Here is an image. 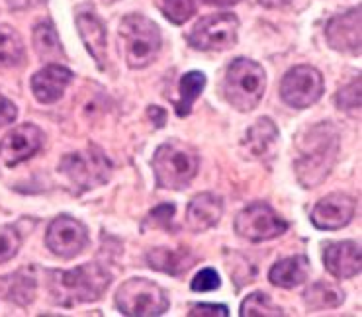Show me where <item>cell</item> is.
I'll return each instance as SVG.
<instances>
[{
    "label": "cell",
    "mask_w": 362,
    "mask_h": 317,
    "mask_svg": "<svg viewBox=\"0 0 362 317\" xmlns=\"http://www.w3.org/2000/svg\"><path fill=\"white\" fill-rule=\"evenodd\" d=\"M339 155V132L335 125L321 122L303 129L298 137L296 176L303 188L321 184L331 173Z\"/></svg>",
    "instance_id": "obj_1"
},
{
    "label": "cell",
    "mask_w": 362,
    "mask_h": 317,
    "mask_svg": "<svg viewBox=\"0 0 362 317\" xmlns=\"http://www.w3.org/2000/svg\"><path fill=\"white\" fill-rule=\"evenodd\" d=\"M112 276L106 268L86 263L73 270H51L47 290L51 300L63 308H75L78 304L100 300L108 290Z\"/></svg>",
    "instance_id": "obj_2"
},
{
    "label": "cell",
    "mask_w": 362,
    "mask_h": 317,
    "mask_svg": "<svg viewBox=\"0 0 362 317\" xmlns=\"http://www.w3.org/2000/svg\"><path fill=\"white\" fill-rule=\"evenodd\" d=\"M200 157L194 147L178 139L163 143L153 157L155 183L165 190H182L198 175Z\"/></svg>",
    "instance_id": "obj_3"
},
{
    "label": "cell",
    "mask_w": 362,
    "mask_h": 317,
    "mask_svg": "<svg viewBox=\"0 0 362 317\" xmlns=\"http://www.w3.org/2000/svg\"><path fill=\"white\" fill-rule=\"evenodd\" d=\"M118 42L127 67L145 69L159 55L163 38L153 20L141 14H129L119 24Z\"/></svg>",
    "instance_id": "obj_4"
},
{
    "label": "cell",
    "mask_w": 362,
    "mask_h": 317,
    "mask_svg": "<svg viewBox=\"0 0 362 317\" xmlns=\"http://www.w3.org/2000/svg\"><path fill=\"white\" fill-rule=\"evenodd\" d=\"M267 88L264 69L251 59H235L226 71L223 96L239 112H251L259 106Z\"/></svg>",
    "instance_id": "obj_5"
},
{
    "label": "cell",
    "mask_w": 362,
    "mask_h": 317,
    "mask_svg": "<svg viewBox=\"0 0 362 317\" xmlns=\"http://www.w3.org/2000/svg\"><path fill=\"white\" fill-rule=\"evenodd\" d=\"M119 313L127 317L163 316L170 306L169 294L147 278H129L116 292Z\"/></svg>",
    "instance_id": "obj_6"
},
{
    "label": "cell",
    "mask_w": 362,
    "mask_h": 317,
    "mask_svg": "<svg viewBox=\"0 0 362 317\" xmlns=\"http://www.w3.org/2000/svg\"><path fill=\"white\" fill-rule=\"evenodd\" d=\"M59 173L75 186V192H86L108 183L112 175V163L102 151L85 149L76 153H67L59 161Z\"/></svg>",
    "instance_id": "obj_7"
},
{
    "label": "cell",
    "mask_w": 362,
    "mask_h": 317,
    "mask_svg": "<svg viewBox=\"0 0 362 317\" xmlns=\"http://www.w3.org/2000/svg\"><path fill=\"white\" fill-rule=\"evenodd\" d=\"M235 234L247 241L262 243L276 239L288 231V221L264 202H253L235 217Z\"/></svg>",
    "instance_id": "obj_8"
},
{
    "label": "cell",
    "mask_w": 362,
    "mask_h": 317,
    "mask_svg": "<svg viewBox=\"0 0 362 317\" xmlns=\"http://www.w3.org/2000/svg\"><path fill=\"white\" fill-rule=\"evenodd\" d=\"M239 20L235 14L219 12L202 18L188 34V43L200 51H223L235 45Z\"/></svg>",
    "instance_id": "obj_9"
},
{
    "label": "cell",
    "mask_w": 362,
    "mask_h": 317,
    "mask_svg": "<svg viewBox=\"0 0 362 317\" xmlns=\"http://www.w3.org/2000/svg\"><path fill=\"white\" fill-rule=\"evenodd\" d=\"M280 96L292 108H310L323 96V76L312 65L292 67L280 83Z\"/></svg>",
    "instance_id": "obj_10"
},
{
    "label": "cell",
    "mask_w": 362,
    "mask_h": 317,
    "mask_svg": "<svg viewBox=\"0 0 362 317\" xmlns=\"http://www.w3.org/2000/svg\"><path fill=\"white\" fill-rule=\"evenodd\" d=\"M88 243L86 227L71 216H57L47 227L45 245L59 259H75Z\"/></svg>",
    "instance_id": "obj_11"
},
{
    "label": "cell",
    "mask_w": 362,
    "mask_h": 317,
    "mask_svg": "<svg viewBox=\"0 0 362 317\" xmlns=\"http://www.w3.org/2000/svg\"><path fill=\"white\" fill-rule=\"evenodd\" d=\"M45 134L34 124H22L10 129L0 142V158L6 167H16L32 158L43 147Z\"/></svg>",
    "instance_id": "obj_12"
},
{
    "label": "cell",
    "mask_w": 362,
    "mask_h": 317,
    "mask_svg": "<svg viewBox=\"0 0 362 317\" xmlns=\"http://www.w3.org/2000/svg\"><path fill=\"white\" fill-rule=\"evenodd\" d=\"M354 212H356V200L353 196L343 192H333L321 198L313 206L310 219L312 224L321 231H335L343 229L353 221Z\"/></svg>",
    "instance_id": "obj_13"
},
{
    "label": "cell",
    "mask_w": 362,
    "mask_h": 317,
    "mask_svg": "<svg viewBox=\"0 0 362 317\" xmlns=\"http://www.w3.org/2000/svg\"><path fill=\"white\" fill-rule=\"evenodd\" d=\"M325 38L333 50L341 53H361V6L331 18L325 28Z\"/></svg>",
    "instance_id": "obj_14"
},
{
    "label": "cell",
    "mask_w": 362,
    "mask_h": 317,
    "mask_svg": "<svg viewBox=\"0 0 362 317\" xmlns=\"http://www.w3.org/2000/svg\"><path fill=\"white\" fill-rule=\"evenodd\" d=\"M323 265L329 275L349 280L361 275V245L354 241L329 243L323 249Z\"/></svg>",
    "instance_id": "obj_15"
},
{
    "label": "cell",
    "mask_w": 362,
    "mask_h": 317,
    "mask_svg": "<svg viewBox=\"0 0 362 317\" xmlns=\"http://www.w3.org/2000/svg\"><path fill=\"white\" fill-rule=\"evenodd\" d=\"M73 83V73L59 63H49L32 76V92L35 100L42 104H53L61 100L69 84Z\"/></svg>",
    "instance_id": "obj_16"
},
{
    "label": "cell",
    "mask_w": 362,
    "mask_h": 317,
    "mask_svg": "<svg viewBox=\"0 0 362 317\" xmlns=\"http://www.w3.org/2000/svg\"><path fill=\"white\" fill-rule=\"evenodd\" d=\"M223 202L211 192H202L194 196L186 208V226L194 234H204L221 219Z\"/></svg>",
    "instance_id": "obj_17"
},
{
    "label": "cell",
    "mask_w": 362,
    "mask_h": 317,
    "mask_svg": "<svg viewBox=\"0 0 362 317\" xmlns=\"http://www.w3.org/2000/svg\"><path fill=\"white\" fill-rule=\"evenodd\" d=\"M278 143V127L270 117H259L245 134L243 149L247 157L267 158Z\"/></svg>",
    "instance_id": "obj_18"
},
{
    "label": "cell",
    "mask_w": 362,
    "mask_h": 317,
    "mask_svg": "<svg viewBox=\"0 0 362 317\" xmlns=\"http://www.w3.org/2000/svg\"><path fill=\"white\" fill-rule=\"evenodd\" d=\"M76 30H78L83 43L86 45V51L90 53V57L96 61L98 67L104 69L108 43H106V30H104L100 20L94 14H78L76 16Z\"/></svg>",
    "instance_id": "obj_19"
},
{
    "label": "cell",
    "mask_w": 362,
    "mask_h": 317,
    "mask_svg": "<svg viewBox=\"0 0 362 317\" xmlns=\"http://www.w3.org/2000/svg\"><path fill=\"white\" fill-rule=\"evenodd\" d=\"M308 276H310V260H308V257L305 255H294V257L278 260L276 265L270 268L269 280L276 288L292 290L296 286L305 282Z\"/></svg>",
    "instance_id": "obj_20"
},
{
    "label": "cell",
    "mask_w": 362,
    "mask_h": 317,
    "mask_svg": "<svg viewBox=\"0 0 362 317\" xmlns=\"http://www.w3.org/2000/svg\"><path fill=\"white\" fill-rule=\"evenodd\" d=\"M147 263L153 270H159L165 275L180 276L186 270L194 267V255L190 249L180 247V249H167V247H157L147 253Z\"/></svg>",
    "instance_id": "obj_21"
},
{
    "label": "cell",
    "mask_w": 362,
    "mask_h": 317,
    "mask_svg": "<svg viewBox=\"0 0 362 317\" xmlns=\"http://www.w3.org/2000/svg\"><path fill=\"white\" fill-rule=\"evenodd\" d=\"M345 301V292L333 282H313L305 292H303V304L305 308L317 311V309L339 308Z\"/></svg>",
    "instance_id": "obj_22"
},
{
    "label": "cell",
    "mask_w": 362,
    "mask_h": 317,
    "mask_svg": "<svg viewBox=\"0 0 362 317\" xmlns=\"http://www.w3.org/2000/svg\"><path fill=\"white\" fill-rule=\"evenodd\" d=\"M204 86H206V75L200 73V71H190L186 73L180 79V84H178V100L175 102V110L180 117H186L190 112H192L194 102L200 98Z\"/></svg>",
    "instance_id": "obj_23"
},
{
    "label": "cell",
    "mask_w": 362,
    "mask_h": 317,
    "mask_svg": "<svg viewBox=\"0 0 362 317\" xmlns=\"http://www.w3.org/2000/svg\"><path fill=\"white\" fill-rule=\"evenodd\" d=\"M34 50L43 61H59L63 59V47H61L57 32L51 22L37 24L34 30Z\"/></svg>",
    "instance_id": "obj_24"
},
{
    "label": "cell",
    "mask_w": 362,
    "mask_h": 317,
    "mask_svg": "<svg viewBox=\"0 0 362 317\" xmlns=\"http://www.w3.org/2000/svg\"><path fill=\"white\" fill-rule=\"evenodd\" d=\"M24 59V42L14 28L0 25V67H16Z\"/></svg>",
    "instance_id": "obj_25"
},
{
    "label": "cell",
    "mask_w": 362,
    "mask_h": 317,
    "mask_svg": "<svg viewBox=\"0 0 362 317\" xmlns=\"http://www.w3.org/2000/svg\"><path fill=\"white\" fill-rule=\"evenodd\" d=\"M241 317H270V316H284L282 308H278L274 301L270 300L269 294L264 292H253L249 294L241 304Z\"/></svg>",
    "instance_id": "obj_26"
},
{
    "label": "cell",
    "mask_w": 362,
    "mask_h": 317,
    "mask_svg": "<svg viewBox=\"0 0 362 317\" xmlns=\"http://www.w3.org/2000/svg\"><path fill=\"white\" fill-rule=\"evenodd\" d=\"M10 288L6 290V298L18 306H28L35 296V278L18 272L10 278Z\"/></svg>",
    "instance_id": "obj_27"
},
{
    "label": "cell",
    "mask_w": 362,
    "mask_h": 317,
    "mask_svg": "<svg viewBox=\"0 0 362 317\" xmlns=\"http://www.w3.org/2000/svg\"><path fill=\"white\" fill-rule=\"evenodd\" d=\"M160 10L169 22L180 25L194 16L198 10V0H163Z\"/></svg>",
    "instance_id": "obj_28"
},
{
    "label": "cell",
    "mask_w": 362,
    "mask_h": 317,
    "mask_svg": "<svg viewBox=\"0 0 362 317\" xmlns=\"http://www.w3.org/2000/svg\"><path fill=\"white\" fill-rule=\"evenodd\" d=\"M22 245V237L12 226L0 227V265L14 259Z\"/></svg>",
    "instance_id": "obj_29"
},
{
    "label": "cell",
    "mask_w": 362,
    "mask_h": 317,
    "mask_svg": "<svg viewBox=\"0 0 362 317\" xmlns=\"http://www.w3.org/2000/svg\"><path fill=\"white\" fill-rule=\"evenodd\" d=\"M337 106L345 112L361 110V76L337 92Z\"/></svg>",
    "instance_id": "obj_30"
},
{
    "label": "cell",
    "mask_w": 362,
    "mask_h": 317,
    "mask_svg": "<svg viewBox=\"0 0 362 317\" xmlns=\"http://www.w3.org/2000/svg\"><path fill=\"white\" fill-rule=\"evenodd\" d=\"M219 286H221V278L214 268H202L192 280L194 292H211V290H218Z\"/></svg>",
    "instance_id": "obj_31"
},
{
    "label": "cell",
    "mask_w": 362,
    "mask_h": 317,
    "mask_svg": "<svg viewBox=\"0 0 362 317\" xmlns=\"http://www.w3.org/2000/svg\"><path fill=\"white\" fill-rule=\"evenodd\" d=\"M190 317H228V306H218V304H196L188 311Z\"/></svg>",
    "instance_id": "obj_32"
},
{
    "label": "cell",
    "mask_w": 362,
    "mask_h": 317,
    "mask_svg": "<svg viewBox=\"0 0 362 317\" xmlns=\"http://www.w3.org/2000/svg\"><path fill=\"white\" fill-rule=\"evenodd\" d=\"M175 204H160L149 214V221H153L155 226H169L175 216Z\"/></svg>",
    "instance_id": "obj_33"
},
{
    "label": "cell",
    "mask_w": 362,
    "mask_h": 317,
    "mask_svg": "<svg viewBox=\"0 0 362 317\" xmlns=\"http://www.w3.org/2000/svg\"><path fill=\"white\" fill-rule=\"evenodd\" d=\"M16 116H18V110L16 106H14V102L8 100L4 94H0V127L14 124Z\"/></svg>",
    "instance_id": "obj_34"
},
{
    "label": "cell",
    "mask_w": 362,
    "mask_h": 317,
    "mask_svg": "<svg viewBox=\"0 0 362 317\" xmlns=\"http://www.w3.org/2000/svg\"><path fill=\"white\" fill-rule=\"evenodd\" d=\"M43 2H45V0H6V4H8L12 10L35 8V6H40Z\"/></svg>",
    "instance_id": "obj_35"
},
{
    "label": "cell",
    "mask_w": 362,
    "mask_h": 317,
    "mask_svg": "<svg viewBox=\"0 0 362 317\" xmlns=\"http://www.w3.org/2000/svg\"><path fill=\"white\" fill-rule=\"evenodd\" d=\"M149 117L157 124V127H163V125H165V120H167V114H165V110L159 108V106H149Z\"/></svg>",
    "instance_id": "obj_36"
},
{
    "label": "cell",
    "mask_w": 362,
    "mask_h": 317,
    "mask_svg": "<svg viewBox=\"0 0 362 317\" xmlns=\"http://www.w3.org/2000/svg\"><path fill=\"white\" fill-rule=\"evenodd\" d=\"M204 2L210 4V6H233L239 0H204Z\"/></svg>",
    "instance_id": "obj_37"
},
{
    "label": "cell",
    "mask_w": 362,
    "mask_h": 317,
    "mask_svg": "<svg viewBox=\"0 0 362 317\" xmlns=\"http://www.w3.org/2000/svg\"><path fill=\"white\" fill-rule=\"evenodd\" d=\"M284 2H288V0H261V4H267V6H280Z\"/></svg>",
    "instance_id": "obj_38"
},
{
    "label": "cell",
    "mask_w": 362,
    "mask_h": 317,
    "mask_svg": "<svg viewBox=\"0 0 362 317\" xmlns=\"http://www.w3.org/2000/svg\"><path fill=\"white\" fill-rule=\"evenodd\" d=\"M106 2H114V0H106Z\"/></svg>",
    "instance_id": "obj_39"
}]
</instances>
